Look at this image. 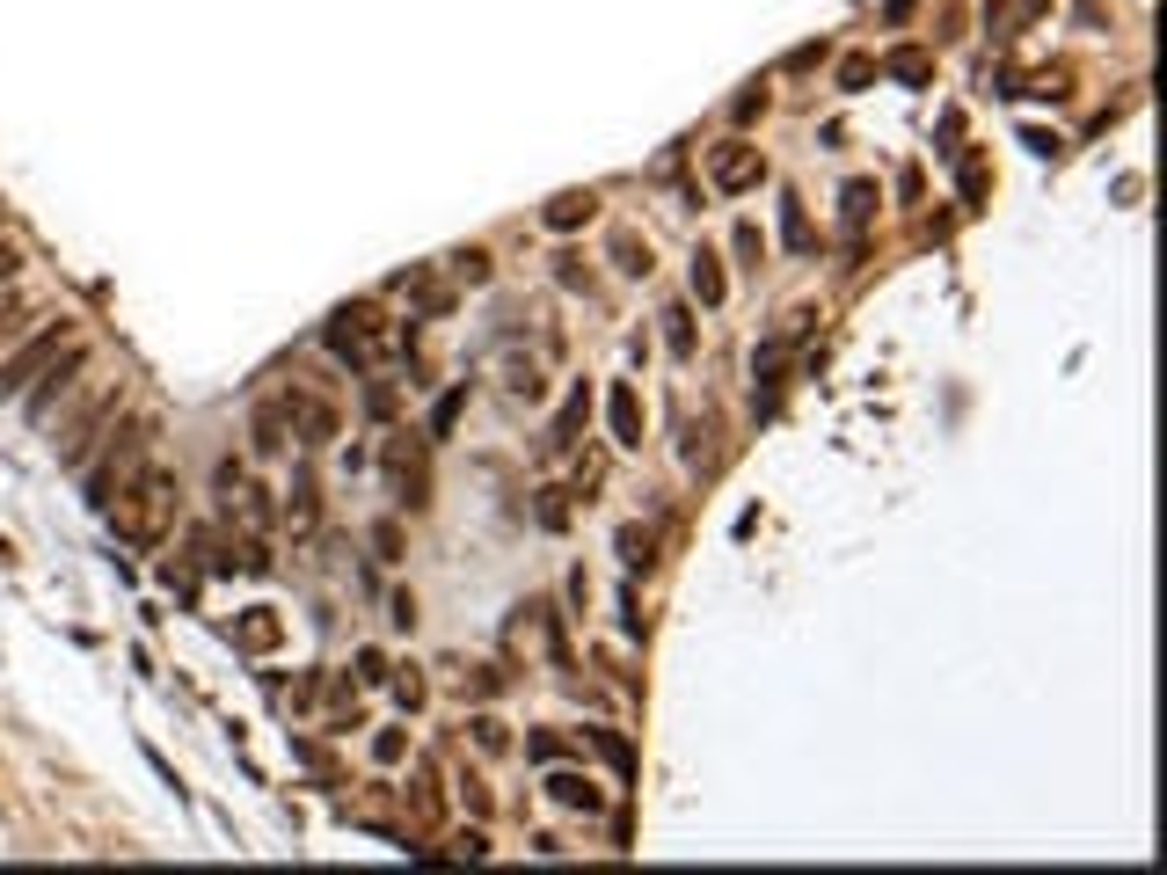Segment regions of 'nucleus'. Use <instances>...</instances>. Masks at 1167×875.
<instances>
[{"mask_svg":"<svg viewBox=\"0 0 1167 875\" xmlns=\"http://www.w3.org/2000/svg\"><path fill=\"white\" fill-rule=\"evenodd\" d=\"M66 343H73V321H66V315L45 321V329H23V336L0 350V402H23V387L45 372L51 358H59V350H66Z\"/></svg>","mask_w":1167,"mask_h":875,"instance_id":"obj_1","label":"nucleus"},{"mask_svg":"<svg viewBox=\"0 0 1167 875\" xmlns=\"http://www.w3.org/2000/svg\"><path fill=\"white\" fill-rule=\"evenodd\" d=\"M146 445H153V423H146V416H132V423H124V431L102 445V460L88 467V504L102 510L124 482H132V475H139V467H146Z\"/></svg>","mask_w":1167,"mask_h":875,"instance_id":"obj_2","label":"nucleus"},{"mask_svg":"<svg viewBox=\"0 0 1167 875\" xmlns=\"http://www.w3.org/2000/svg\"><path fill=\"white\" fill-rule=\"evenodd\" d=\"M81 372H88V343H66V350H59V358H51L45 372L23 387V416H29V423H51V416H59V402H73Z\"/></svg>","mask_w":1167,"mask_h":875,"instance_id":"obj_3","label":"nucleus"},{"mask_svg":"<svg viewBox=\"0 0 1167 875\" xmlns=\"http://www.w3.org/2000/svg\"><path fill=\"white\" fill-rule=\"evenodd\" d=\"M118 409H124V380H118V387H102L96 402H88V409L73 416L66 431H59V460H66V467H81V460H88V453H96L102 438H110V423H118Z\"/></svg>","mask_w":1167,"mask_h":875,"instance_id":"obj_4","label":"nucleus"},{"mask_svg":"<svg viewBox=\"0 0 1167 875\" xmlns=\"http://www.w3.org/2000/svg\"><path fill=\"white\" fill-rule=\"evenodd\" d=\"M708 175H715V190H752L759 175H766V161H759V146L729 139V146H715V161H708Z\"/></svg>","mask_w":1167,"mask_h":875,"instance_id":"obj_5","label":"nucleus"},{"mask_svg":"<svg viewBox=\"0 0 1167 875\" xmlns=\"http://www.w3.org/2000/svg\"><path fill=\"white\" fill-rule=\"evenodd\" d=\"M548 796H555L562 810H584V817L606 810V796H599V780H591V774H548Z\"/></svg>","mask_w":1167,"mask_h":875,"instance_id":"obj_6","label":"nucleus"},{"mask_svg":"<svg viewBox=\"0 0 1167 875\" xmlns=\"http://www.w3.org/2000/svg\"><path fill=\"white\" fill-rule=\"evenodd\" d=\"M591 212H599V197H591V190H562L555 205H548V226H555V234H569V226H584Z\"/></svg>","mask_w":1167,"mask_h":875,"instance_id":"obj_7","label":"nucleus"},{"mask_svg":"<svg viewBox=\"0 0 1167 875\" xmlns=\"http://www.w3.org/2000/svg\"><path fill=\"white\" fill-rule=\"evenodd\" d=\"M613 445H642V409H635V387H613Z\"/></svg>","mask_w":1167,"mask_h":875,"instance_id":"obj_8","label":"nucleus"},{"mask_svg":"<svg viewBox=\"0 0 1167 875\" xmlns=\"http://www.w3.org/2000/svg\"><path fill=\"white\" fill-rule=\"evenodd\" d=\"M693 299H701V307H723V270H715V256H693Z\"/></svg>","mask_w":1167,"mask_h":875,"instance_id":"obj_9","label":"nucleus"},{"mask_svg":"<svg viewBox=\"0 0 1167 875\" xmlns=\"http://www.w3.org/2000/svg\"><path fill=\"white\" fill-rule=\"evenodd\" d=\"M23 329H29V299H23V292H8V299H0V350L23 336Z\"/></svg>","mask_w":1167,"mask_h":875,"instance_id":"obj_10","label":"nucleus"},{"mask_svg":"<svg viewBox=\"0 0 1167 875\" xmlns=\"http://www.w3.org/2000/svg\"><path fill=\"white\" fill-rule=\"evenodd\" d=\"M234 642H242V650H270V642H278V620H270V613H248L242 628H234Z\"/></svg>","mask_w":1167,"mask_h":875,"instance_id":"obj_11","label":"nucleus"},{"mask_svg":"<svg viewBox=\"0 0 1167 875\" xmlns=\"http://www.w3.org/2000/svg\"><path fill=\"white\" fill-rule=\"evenodd\" d=\"M613 256H621V270H628V278H642V270H650V248L635 242V234H613Z\"/></svg>","mask_w":1167,"mask_h":875,"instance_id":"obj_12","label":"nucleus"},{"mask_svg":"<svg viewBox=\"0 0 1167 875\" xmlns=\"http://www.w3.org/2000/svg\"><path fill=\"white\" fill-rule=\"evenodd\" d=\"M650 533H621V555H628V569H650Z\"/></svg>","mask_w":1167,"mask_h":875,"instance_id":"obj_13","label":"nucleus"},{"mask_svg":"<svg viewBox=\"0 0 1167 875\" xmlns=\"http://www.w3.org/2000/svg\"><path fill=\"white\" fill-rule=\"evenodd\" d=\"M869 205H875V190H869V183H847V219H853V226L869 219Z\"/></svg>","mask_w":1167,"mask_h":875,"instance_id":"obj_14","label":"nucleus"},{"mask_svg":"<svg viewBox=\"0 0 1167 875\" xmlns=\"http://www.w3.org/2000/svg\"><path fill=\"white\" fill-rule=\"evenodd\" d=\"M475 744H482V752H504V723L482 715V723H475Z\"/></svg>","mask_w":1167,"mask_h":875,"instance_id":"obj_15","label":"nucleus"},{"mask_svg":"<svg viewBox=\"0 0 1167 875\" xmlns=\"http://www.w3.org/2000/svg\"><path fill=\"white\" fill-rule=\"evenodd\" d=\"M890 73H898V81H926V59H920V51H898V59H890Z\"/></svg>","mask_w":1167,"mask_h":875,"instance_id":"obj_16","label":"nucleus"},{"mask_svg":"<svg viewBox=\"0 0 1167 875\" xmlns=\"http://www.w3.org/2000/svg\"><path fill=\"white\" fill-rule=\"evenodd\" d=\"M460 278H467V285H482V278H489V256H482V248H467V256H460Z\"/></svg>","mask_w":1167,"mask_h":875,"instance_id":"obj_17","label":"nucleus"},{"mask_svg":"<svg viewBox=\"0 0 1167 875\" xmlns=\"http://www.w3.org/2000/svg\"><path fill=\"white\" fill-rule=\"evenodd\" d=\"M781 234H788V248H802V205L788 197V212H781Z\"/></svg>","mask_w":1167,"mask_h":875,"instance_id":"obj_18","label":"nucleus"},{"mask_svg":"<svg viewBox=\"0 0 1167 875\" xmlns=\"http://www.w3.org/2000/svg\"><path fill=\"white\" fill-rule=\"evenodd\" d=\"M664 321H672V329H664V336H672V350L686 358V350H693V329H686V315H664Z\"/></svg>","mask_w":1167,"mask_h":875,"instance_id":"obj_19","label":"nucleus"},{"mask_svg":"<svg viewBox=\"0 0 1167 875\" xmlns=\"http://www.w3.org/2000/svg\"><path fill=\"white\" fill-rule=\"evenodd\" d=\"M358 679H388V656H380V650H358Z\"/></svg>","mask_w":1167,"mask_h":875,"instance_id":"obj_20","label":"nucleus"},{"mask_svg":"<svg viewBox=\"0 0 1167 875\" xmlns=\"http://www.w3.org/2000/svg\"><path fill=\"white\" fill-rule=\"evenodd\" d=\"M869 73H875V66H869V59H847V66H839V88H861V81H869Z\"/></svg>","mask_w":1167,"mask_h":875,"instance_id":"obj_21","label":"nucleus"},{"mask_svg":"<svg viewBox=\"0 0 1167 875\" xmlns=\"http://www.w3.org/2000/svg\"><path fill=\"white\" fill-rule=\"evenodd\" d=\"M15 263H23V256H15V248L0 242V285H8V278H15Z\"/></svg>","mask_w":1167,"mask_h":875,"instance_id":"obj_22","label":"nucleus"}]
</instances>
